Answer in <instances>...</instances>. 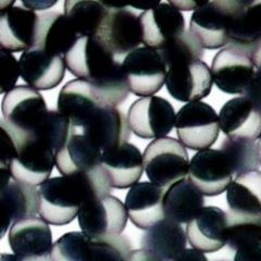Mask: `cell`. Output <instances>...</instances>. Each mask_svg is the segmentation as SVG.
I'll return each mask as SVG.
<instances>
[{
  "label": "cell",
  "instance_id": "1",
  "mask_svg": "<svg viewBox=\"0 0 261 261\" xmlns=\"http://www.w3.org/2000/svg\"><path fill=\"white\" fill-rule=\"evenodd\" d=\"M111 189L102 165L84 174L50 177L39 185V217L48 224H69L87 200L108 196Z\"/></svg>",
  "mask_w": 261,
  "mask_h": 261
},
{
  "label": "cell",
  "instance_id": "2",
  "mask_svg": "<svg viewBox=\"0 0 261 261\" xmlns=\"http://www.w3.org/2000/svg\"><path fill=\"white\" fill-rule=\"evenodd\" d=\"M0 126L6 128L15 144L34 137L43 126L49 109L44 96L28 85H18L5 94Z\"/></svg>",
  "mask_w": 261,
  "mask_h": 261
},
{
  "label": "cell",
  "instance_id": "3",
  "mask_svg": "<svg viewBox=\"0 0 261 261\" xmlns=\"http://www.w3.org/2000/svg\"><path fill=\"white\" fill-rule=\"evenodd\" d=\"M67 69L92 88H97L123 71L122 61L98 36L80 37L65 55Z\"/></svg>",
  "mask_w": 261,
  "mask_h": 261
},
{
  "label": "cell",
  "instance_id": "4",
  "mask_svg": "<svg viewBox=\"0 0 261 261\" xmlns=\"http://www.w3.org/2000/svg\"><path fill=\"white\" fill-rule=\"evenodd\" d=\"M244 0H215L194 11L190 32L203 49H220L231 42V33Z\"/></svg>",
  "mask_w": 261,
  "mask_h": 261
},
{
  "label": "cell",
  "instance_id": "5",
  "mask_svg": "<svg viewBox=\"0 0 261 261\" xmlns=\"http://www.w3.org/2000/svg\"><path fill=\"white\" fill-rule=\"evenodd\" d=\"M143 159L149 181L166 191L189 175V153L186 147L175 138L153 140L145 148Z\"/></svg>",
  "mask_w": 261,
  "mask_h": 261
},
{
  "label": "cell",
  "instance_id": "6",
  "mask_svg": "<svg viewBox=\"0 0 261 261\" xmlns=\"http://www.w3.org/2000/svg\"><path fill=\"white\" fill-rule=\"evenodd\" d=\"M175 128L178 140L193 150L209 149L220 135V122L216 110L202 101L184 105L176 113Z\"/></svg>",
  "mask_w": 261,
  "mask_h": 261
},
{
  "label": "cell",
  "instance_id": "7",
  "mask_svg": "<svg viewBox=\"0 0 261 261\" xmlns=\"http://www.w3.org/2000/svg\"><path fill=\"white\" fill-rule=\"evenodd\" d=\"M130 93L149 97L161 91L166 84L168 68L160 50L140 47L122 61Z\"/></svg>",
  "mask_w": 261,
  "mask_h": 261
},
{
  "label": "cell",
  "instance_id": "8",
  "mask_svg": "<svg viewBox=\"0 0 261 261\" xmlns=\"http://www.w3.org/2000/svg\"><path fill=\"white\" fill-rule=\"evenodd\" d=\"M127 212L122 201L108 195L87 200L79 211L81 230L91 240L121 235L127 223Z\"/></svg>",
  "mask_w": 261,
  "mask_h": 261
},
{
  "label": "cell",
  "instance_id": "9",
  "mask_svg": "<svg viewBox=\"0 0 261 261\" xmlns=\"http://www.w3.org/2000/svg\"><path fill=\"white\" fill-rule=\"evenodd\" d=\"M132 132L144 140L168 137L175 126L176 113L170 101L162 97H143L134 101L127 112Z\"/></svg>",
  "mask_w": 261,
  "mask_h": 261
},
{
  "label": "cell",
  "instance_id": "10",
  "mask_svg": "<svg viewBox=\"0 0 261 261\" xmlns=\"http://www.w3.org/2000/svg\"><path fill=\"white\" fill-rule=\"evenodd\" d=\"M255 73L250 50L246 48L228 45L212 60V80L220 91L225 94L242 96Z\"/></svg>",
  "mask_w": 261,
  "mask_h": 261
},
{
  "label": "cell",
  "instance_id": "11",
  "mask_svg": "<svg viewBox=\"0 0 261 261\" xmlns=\"http://www.w3.org/2000/svg\"><path fill=\"white\" fill-rule=\"evenodd\" d=\"M15 146V156L8 168L13 179L37 186L50 178L57 157L50 146L35 136Z\"/></svg>",
  "mask_w": 261,
  "mask_h": 261
},
{
  "label": "cell",
  "instance_id": "12",
  "mask_svg": "<svg viewBox=\"0 0 261 261\" xmlns=\"http://www.w3.org/2000/svg\"><path fill=\"white\" fill-rule=\"evenodd\" d=\"M97 36L118 59L125 57L143 44L140 15L126 6L108 8V13Z\"/></svg>",
  "mask_w": 261,
  "mask_h": 261
},
{
  "label": "cell",
  "instance_id": "13",
  "mask_svg": "<svg viewBox=\"0 0 261 261\" xmlns=\"http://www.w3.org/2000/svg\"><path fill=\"white\" fill-rule=\"evenodd\" d=\"M211 69L202 60L179 63L168 69L166 86L174 99L182 102L200 101L212 91Z\"/></svg>",
  "mask_w": 261,
  "mask_h": 261
},
{
  "label": "cell",
  "instance_id": "14",
  "mask_svg": "<svg viewBox=\"0 0 261 261\" xmlns=\"http://www.w3.org/2000/svg\"><path fill=\"white\" fill-rule=\"evenodd\" d=\"M233 175L225 154L221 150L209 148L194 154L187 177L203 195L217 196L227 190Z\"/></svg>",
  "mask_w": 261,
  "mask_h": 261
},
{
  "label": "cell",
  "instance_id": "15",
  "mask_svg": "<svg viewBox=\"0 0 261 261\" xmlns=\"http://www.w3.org/2000/svg\"><path fill=\"white\" fill-rule=\"evenodd\" d=\"M143 44L161 50L181 36L185 30L184 15L169 3H160L141 15Z\"/></svg>",
  "mask_w": 261,
  "mask_h": 261
},
{
  "label": "cell",
  "instance_id": "16",
  "mask_svg": "<svg viewBox=\"0 0 261 261\" xmlns=\"http://www.w3.org/2000/svg\"><path fill=\"white\" fill-rule=\"evenodd\" d=\"M19 64L22 80L36 91L56 88L62 82L67 69L64 57L37 47L23 51Z\"/></svg>",
  "mask_w": 261,
  "mask_h": 261
},
{
  "label": "cell",
  "instance_id": "17",
  "mask_svg": "<svg viewBox=\"0 0 261 261\" xmlns=\"http://www.w3.org/2000/svg\"><path fill=\"white\" fill-rule=\"evenodd\" d=\"M14 4L0 10V47L6 51L20 53L34 46L39 15Z\"/></svg>",
  "mask_w": 261,
  "mask_h": 261
},
{
  "label": "cell",
  "instance_id": "18",
  "mask_svg": "<svg viewBox=\"0 0 261 261\" xmlns=\"http://www.w3.org/2000/svg\"><path fill=\"white\" fill-rule=\"evenodd\" d=\"M8 242L13 254L27 259L51 258L53 234L40 217H31L14 223L8 232Z\"/></svg>",
  "mask_w": 261,
  "mask_h": 261
},
{
  "label": "cell",
  "instance_id": "19",
  "mask_svg": "<svg viewBox=\"0 0 261 261\" xmlns=\"http://www.w3.org/2000/svg\"><path fill=\"white\" fill-rule=\"evenodd\" d=\"M165 193V189L151 182H140L129 187L124 206L128 219L136 227L148 230L166 219Z\"/></svg>",
  "mask_w": 261,
  "mask_h": 261
},
{
  "label": "cell",
  "instance_id": "20",
  "mask_svg": "<svg viewBox=\"0 0 261 261\" xmlns=\"http://www.w3.org/2000/svg\"><path fill=\"white\" fill-rule=\"evenodd\" d=\"M103 106L88 83L79 79L68 82L59 93L57 110L68 120L77 133L81 132Z\"/></svg>",
  "mask_w": 261,
  "mask_h": 261
},
{
  "label": "cell",
  "instance_id": "21",
  "mask_svg": "<svg viewBox=\"0 0 261 261\" xmlns=\"http://www.w3.org/2000/svg\"><path fill=\"white\" fill-rule=\"evenodd\" d=\"M187 241L202 252H216L227 243V214L216 206L203 207L186 226Z\"/></svg>",
  "mask_w": 261,
  "mask_h": 261
},
{
  "label": "cell",
  "instance_id": "22",
  "mask_svg": "<svg viewBox=\"0 0 261 261\" xmlns=\"http://www.w3.org/2000/svg\"><path fill=\"white\" fill-rule=\"evenodd\" d=\"M219 122L223 134L233 140L257 141L261 135V110L243 96L222 106Z\"/></svg>",
  "mask_w": 261,
  "mask_h": 261
},
{
  "label": "cell",
  "instance_id": "23",
  "mask_svg": "<svg viewBox=\"0 0 261 261\" xmlns=\"http://www.w3.org/2000/svg\"><path fill=\"white\" fill-rule=\"evenodd\" d=\"M80 133L87 136L101 151H106L127 143L132 129L123 112L117 107L103 105Z\"/></svg>",
  "mask_w": 261,
  "mask_h": 261
},
{
  "label": "cell",
  "instance_id": "24",
  "mask_svg": "<svg viewBox=\"0 0 261 261\" xmlns=\"http://www.w3.org/2000/svg\"><path fill=\"white\" fill-rule=\"evenodd\" d=\"M101 165L113 189H128L140 181L144 171L141 150L130 143L102 151Z\"/></svg>",
  "mask_w": 261,
  "mask_h": 261
},
{
  "label": "cell",
  "instance_id": "25",
  "mask_svg": "<svg viewBox=\"0 0 261 261\" xmlns=\"http://www.w3.org/2000/svg\"><path fill=\"white\" fill-rule=\"evenodd\" d=\"M0 200L3 209L2 239L14 223L39 215V189L35 185L12 178L9 183L2 186Z\"/></svg>",
  "mask_w": 261,
  "mask_h": 261
},
{
  "label": "cell",
  "instance_id": "26",
  "mask_svg": "<svg viewBox=\"0 0 261 261\" xmlns=\"http://www.w3.org/2000/svg\"><path fill=\"white\" fill-rule=\"evenodd\" d=\"M102 151L82 133H73L57 153L56 167L62 175L84 174L101 167Z\"/></svg>",
  "mask_w": 261,
  "mask_h": 261
},
{
  "label": "cell",
  "instance_id": "27",
  "mask_svg": "<svg viewBox=\"0 0 261 261\" xmlns=\"http://www.w3.org/2000/svg\"><path fill=\"white\" fill-rule=\"evenodd\" d=\"M80 37L64 13L45 12L39 14L36 39L33 47L65 57Z\"/></svg>",
  "mask_w": 261,
  "mask_h": 261
},
{
  "label": "cell",
  "instance_id": "28",
  "mask_svg": "<svg viewBox=\"0 0 261 261\" xmlns=\"http://www.w3.org/2000/svg\"><path fill=\"white\" fill-rule=\"evenodd\" d=\"M205 207L203 194L189 177L170 186L165 193V218L178 224H189Z\"/></svg>",
  "mask_w": 261,
  "mask_h": 261
},
{
  "label": "cell",
  "instance_id": "29",
  "mask_svg": "<svg viewBox=\"0 0 261 261\" xmlns=\"http://www.w3.org/2000/svg\"><path fill=\"white\" fill-rule=\"evenodd\" d=\"M187 235L183 226L163 219L146 230L141 239L142 248L150 251L161 261H169L186 249Z\"/></svg>",
  "mask_w": 261,
  "mask_h": 261
},
{
  "label": "cell",
  "instance_id": "30",
  "mask_svg": "<svg viewBox=\"0 0 261 261\" xmlns=\"http://www.w3.org/2000/svg\"><path fill=\"white\" fill-rule=\"evenodd\" d=\"M226 201L230 211L236 214H261V171L236 176L226 190Z\"/></svg>",
  "mask_w": 261,
  "mask_h": 261
},
{
  "label": "cell",
  "instance_id": "31",
  "mask_svg": "<svg viewBox=\"0 0 261 261\" xmlns=\"http://www.w3.org/2000/svg\"><path fill=\"white\" fill-rule=\"evenodd\" d=\"M63 9L64 15L81 37L97 36L108 13V7L94 0H67Z\"/></svg>",
  "mask_w": 261,
  "mask_h": 261
},
{
  "label": "cell",
  "instance_id": "32",
  "mask_svg": "<svg viewBox=\"0 0 261 261\" xmlns=\"http://www.w3.org/2000/svg\"><path fill=\"white\" fill-rule=\"evenodd\" d=\"M261 39V2L244 0L231 33L230 45L252 48Z\"/></svg>",
  "mask_w": 261,
  "mask_h": 261
},
{
  "label": "cell",
  "instance_id": "33",
  "mask_svg": "<svg viewBox=\"0 0 261 261\" xmlns=\"http://www.w3.org/2000/svg\"><path fill=\"white\" fill-rule=\"evenodd\" d=\"M220 148L225 154L232 172L236 176L250 171H257L261 165L256 141L233 140L225 137Z\"/></svg>",
  "mask_w": 261,
  "mask_h": 261
},
{
  "label": "cell",
  "instance_id": "34",
  "mask_svg": "<svg viewBox=\"0 0 261 261\" xmlns=\"http://www.w3.org/2000/svg\"><path fill=\"white\" fill-rule=\"evenodd\" d=\"M227 243L232 250H238L243 245L252 241H261L259 215H242L227 212Z\"/></svg>",
  "mask_w": 261,
  "mask_h": 261
},
{
  "label": "cell",
  "instance_id": "35",
  "mask_svg": "<svg viewBox=\"0 0 261 261\" xmlns=\"http://www.w3.org/2000/svg\"><path fill=\"white\" fill-rule=\"evenodd\" d=\"M92 241L83 232H68L57 240L53 261H93Z\"/></svg>",
  "mask_w": 261,
  "mask_h": 261
},
{
  "label": "cell",
  "instance_id": "36",
  "mask_svg": "<svg viewBox=\"0 0 261 261\" xmlns=\"http://www.w3.org/2000/svg\"><path fill=\"white\" fill-rule=\"evenodd\" d=\"M160 53L168 69L179 63L202 60L205 56L202 46L190 30L185 31L181 36L161 49Z\"/></svg>",
  "mask_w": 261,
  "mask_h": 261
},
{
  "label": "cell",
  "instance_id": "37",
  "mask_svg": "<svg viewBox=\"0 0 261 261\" xmlns=\"http://www.w3.org/2000/svg\"><path fill=\"white\" fill-rule=\"evenodd\" d=\"M133 246L124 235H112L92 241L93 261H126Z\"/></svg>",
  "mask_w": 261,
  "mask_h": 261
},
{
  "label": "cell",
  "instance_id": "38",
  "mask_svg": "<svg viewBox=\"0 0 261 261\" xmlns=\"http://www.w3.org/2000/svg\"><path fill=\"white\" fill-rule=\"evenodd\" d=\"M0 72H2V88L0 93L6 94L10 92L16 85V82L21 76L20 64L10 51L0 49Z\"/></svg>",
  "mask_w": 261,
  "mask_h": 261
},
{
  "label": "cell",
  "instance_id": "39",
  "mask_svg": "<svg viewBox=\"0 0 261 261\" xmlns=\"http://www.w3.org/2000/svg\"><path fill=\"white\" fill-rule=\"evenodd\" d=\"M234 261H261V241H252L241 246L236 250Z\"/></svg>",
  "mask_w": 261,
  "mask_h": 261
},
{
  "label": "cell",
  "instance_id": "40",
  "mask_svg": "<svg viewBox=\"0 0 261 261\" xmlns=\"http://www.w3.org/2000/svg\"><path fill=\"white\" fill-rule=\"evenodd\" d=\"M261 110V73L256 71L254 77L242 95Z\"/></svg>",
  "mask_w": 261,
  "mask_h": 261
},
{
  "label": "cell",
  "instance_id": "41",
  "mask_svg": "<svg viewBox=\"0 0 261 261\" xmlns=\"http://www.w3.org/2000/svg\"><path fill=\"white\" fill-rule=\"evenodd\" d=\"M169 261H208V259L200 250L195 248H186Z\"/></svg>",
  "mask_w": 261,
  "mask_h": 261
},
{
  "label": "cell",
  "instance_id": "42",
  "mask_svg": "<svg viewBox=\"0 0 261 261\" xmlns=\"http://www.w3.org/2000/svg\"><path fill=\"white\" fill-rule=\"evenodd\" d=\"M57 3V0H22V5L30 10H46L49 8L54 7Z\"/></svg>",
  "mask_w": 261,
  "mask_h": 261
},
{
  "label": "cell",
  "instance_id": "43",
  "mask_svg": "<svg viewBox=\"0 0 261 261\" xmlns=\"http://www.w3.org/2000/svg\"><path fill=\"white\" fill-rule=\"evenodd\" d=\"M170 5H172L174 8L179 11V10H184V11H191V10H197L202 6H205L207 2H200V0H189V2H170Z\"/></svg>",
  "mask_w": 261,
  "mask_h": 261
},
{
  "label": "cell",
  "instance_id": "44",
  "mask_svg": "<svg viewBox=\"0 0 261 261\" xmlns=\"http://www.w3.org/2000/svg\"><path fill=\"white\" fill-rule=\"evenodd\" d=\"M126 261H161L159 258H157L150 251L146 249H135L132 251L127 258Z\"/></svg>",
  "mask_w": 261,
  "mask_h": 261
},
{
  "label": "cell",
  "instance_id": "45",
  "mask_svg": "<svg viewBox=\"0 0 261 261\" xmlns=\"http://www.w3.org/2000/svg\"><path fill=\"white\" fill-rule=\"evenodd\" d=\"M250 55L256 71L261 73V39L252 46V48L250 49Z\"/></svg>",
  "mask_w": 261,
  "mask_h": 261
},
{
  "label": "cell",
  "instance_id": "46",
  "mask_svg": "<svg viewBox=\"0 0 261 261\" xmlns=\"http://www.w3.org/2000/svg\"><path fill=\"white\" fill-rule=\"evenodd\" d=\"M0 261H24V259L15 254H2Z\"/></svg>",
  "mask_w": 261,
  "mask_h": 261
},
{
  "label": "cell",
  "instance_id": "47",
  "mask_svg": "<svg viewBox=\"0 0 261 261\" xmlns=\"http://www.w3.org/2000/svg\"><path fill=\"white\" fill-rule=\"evenodd\" d=\"M159 2H150V3H142L140 5H133L134 8H137V9H143L145 11L151 9V8L156 7L157 5H159Z\"/></svg>",
  "mask_w": 261,
  "mask_h": 261
},
{
  "label": "cell",
  "instance_id": "48",
  "mask_svg": "<svg viewBox=\"0 0 261 261\" xmlns=\"http://www.w3.org/2000/svg\"><path fill=\"white\" fill-rule=\"evenodd\" d=\"M23 259H24V261H53L51 258H45V259H27V258H23Z\"/></svg>",
  "mask_w": 261,
  "mask_h": 261
},
{
  "label": "cell",
  "instance_id": "49",
  "mask_svg": "<svg viewBox=\"0 0 261 261\" xmlns=\"http://www.w3.org/2000/svg\"><path fill=\"white\" fill-rule=\"evenodd\" d=\"M257 144H258V150H259V158H260V163H261V135L259 136V138H258V142H257Z\"/></svg>",
  "mask_w": 261,
  "mask_h": 261
},
{
  "label": "cell",
  "instance_id": "50",
  "mask_svg": "<svg viewBox=\"0 0 261 261\" xmlns=\"http://www.w3.org/2000/svg\"><path fill=\"white\" fill-rule=\"evenodd\" d=\"M259 224H260V231H261V214H259Z\"/></svg>",
  "mask_w": 261,
  "mask_h": 261
},
{
  "label": "cell",
  "instance_id": "51",
  "mask_svg": "<svg viewBox=\"0 0 261 261\" xmlns=\"http://www.w3.org/2000/svg\"><path fill=\"white\" fill-rule=\"evenodd\" d=\"M220 261H224V260H220Z\"/></svg>",
  "mask_w": 261,
  "mask_h": 261
}]
</instances>
